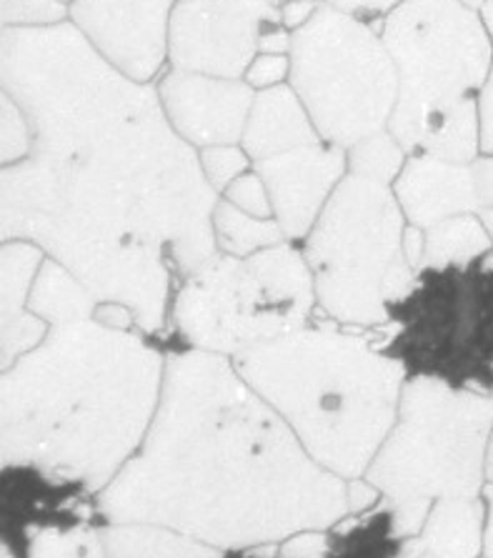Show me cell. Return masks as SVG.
<instances>
[{
	"label": "cell",
	"mask_w": 493,
	"mask_h": 558,
	"mask_svg": "<svg viewBox=\"0 0 493 558\" xmlns=\"http://www.w3.org/2000/svg\"><path fill=\"white\" fill-rule=\"evenodd\" d=\"M0 86L33 125V154L0 173L3 241L36 243L100 306L164 336L176 283L218 256L220 196L156 83L129 78L65 21L3 28Z\"/></svg>",
	"instance_id": "cell-1"
},
{
	"label": "cell",
	"mask_w": 493,
	"mask_h": 558,
	"mask_svg": "<svg viewBox=\"0 0 493 558\" xmlns=\"http://www.w3.org/2000/svg\"><path fill=\"white\" fill-rule=\"evenodd\" d=\"M98 509L108 523H156L220 551L351 515L348 481L311 459L231 359L201 349L168 351L153 424Z\"/></svg>",
	"instance_id": "cell-2"
},
{
	"label": "cell",
	"mask_w": 493,
	"mask_h": 558,
	"mask_svg": "<svg viewBox=\"0 0 493 558\" xmlns=\"http://www.w3.org/2000/svg\"><path fill=\"white\" fill-rule=\"evenodd\" d=\"M166 356L151 336L98 318L50 326L3 371V466L33 463L104 492L148 434Z\"/></svg>",
	"instance_id": "cell-3"
},
{
	"label": "cell",
	"mask_w": 493,
	"mask_h": 558,
	"mask_svg": "<svg viewBox=\"0 0 493 558\" xmlns=\"http://www.w3.org/2000/svg\"><path fill=\"white\" fill-rule=\"evenodd\" d=\"M313 461L363 478L394 428L406 384L398 361L369 338L305 326L231 359Z\"/></svg>",
	"instance_id": "cell-4"
},
{
	"label": "cell",
	"mask_w": 493,
	"mask_h": 558,
	"mask_svg": "<svg viewBox=\"0 0 493 558\" xmlns=\"http://www.w3.org/2000/svg\"><path fill=\"white\" fill-rule=\"evenodd\" d=\"M378 31L398 73L390 135L408 156L479 158V104L493 63L481 11L464 0H404Z\"/></svg>",
	"instance_id": "cell-5"
},
{
	"label": "cell",
	"mask_w": 493,
	"mask_h": 558,
	"mask_svg": "<svg viewBox=\"0 0 493 558\" xmlns=\"http://www.w3.org/2000/svg\"><path fill=\"white\" fill-rule=\"evenodd\" d=\"M491 428V396L406 378L396 424L363 476L394 513L398 538L419 534L433 504L481 496Z\"/></svg>",
	"instance_id": "cell-6"
},
{
	"label": "cell",
	"mask_w": 493,
	"mask_h": 558,
	"mask_svg": "<svg viewBox=\"0 0 493 558\" xmlns=\"http://www.w3.org/2000/svg\"><path fill=\"white\" fill-rule=\"evenodd\" d=\"M408 218L394 185L348 173L338 183L301 251L318 306L348 326H384L388 306L411 291Z\"/></svg>",
	"instance_id": "cell-7"
},
{
	"label": "cell",
	"mask_w": 493,
	"mask_h": 558,
	"mask_svg": "<svg viewBox=\"0 0 493 558\" xmlns=\"http://www.w3.org/2000/svg\"><path fill=\"white\" fill-rule=\"evenodd\" d=\"M316 286L303 251L286 241L253 256L218 253L178 283L171 326L178 349L236 359L311 326Z\"/></svg>",
	"instance_id": "cell-8"
},
{
	"label": "cell",
	"mask_w": 493,
	"mask_h": 558,
	"mask_svg": "<svg viewBox=\"0 0 493 558\" xmlns=\"http://www.w3.org/2000/svg\"><path fill=\"white\" fill-rule=\"evenodd\" d=\"M381 351L408 378L493 393V251L461 266L421 268L388 306Z\"/></svg>",
	"instance_id": "cell-9"
},
{
	"label": "cell",
	"mask_w": 493,
	"mask_h": 558,
	"mask_svg": "<svg viewBox=\"0 0 493 558\" xmlns=\"http://www.w3.org/2000/svg\"><path fill=\"white\" fill-rule=\"evenodd\" d=\"M291 88L326 143L353 148L388 131L398 100V73L376 23L321 3L293 31Z\"/></svg>",
	"instance_id": "cell-10"
},
{
	"label": "cell",
	"mask_w": 493,
	"mask_h": 558,
	"mask_svg": "<svg viewBox=\"0 0 493 558\" xmlns=\"http://www.w3.org/2000/svg\"><path fill=\"white\" fill-rule=\"evenodd\" d=\"M280 23V0H176L168 65L243 81L261 36Z\"/></svg>",
	"instance_id": "cell-11"
},
{
	"label": "cell",
	"mask_w": 493,
	"mask_h": 558,
	"mask_svg": "<svg viewBox=\"0 0 493 558\" xmlns=\"http://www.w3.org/2000/svg\"><path fill=\"white\" fill-rule=\"evenodd\" d=\"M3 548L31 558L40 531H73L81 526H108L98 509V494L79 478L50 473L33 463L3 466Z\"/></svg>",
	"instance_id": "cell-12"
},
{
	"label": "cell",
	"mask_w": 493,
	"mask_h": 558,
	"mask_svg": "<svg viewBox=\"0 0 493 558\" xmlns=\"http://www.w3.org/2000/svg\"><path fill=\"white\" fill-rule=\"evenodd\" d=\"M176 0H73L71 23L110 65L141 83L168 68V28Z\"/></svg>",
	"instance_id": "cell-13"
},
{
	"label": "cell",
	"mask_w": 493,
	"mask_h": 558,
	"mask_svg": "<svg viewBox=\"0 0 493 558\" xmlns=\"http://www.w3.org/2000/svg\"><path fill=\"white\" fill-rule=\"evenodd\" d=\"M168 121L195 150L243 141L256 90L245 81L216 78L168 65L156 81Z\"/></svg>",
	"instance_id": "cell-14"
},
{
	"label": "cell",
	"mask_w": 493,
	"mask_h": 558,
	"mask_svg": "<svg viewBox=\"0 0 493 558\" xmlns=\"http://www.w3.org/2000/svg\"><path fill=\"white\" fill-rule=\"evenodd\" d=\"M266 183L274 218L286 241H303L316 226L321 210L348 175V150L318 141L253 163Z\"/></svg>",
	"instance_id": "cell-15"
},
{
	"label": "cell",
	"mask_w": 493,
	"mask_h": 558,
	"mask_svg": "<svg viewBox=\"0 0 493 558\" xmlns=\"http://www.w3.org/2000/svg\"><path fill=\"white\" fill-rule=\"evenodd\" d=\"M394 193L408 223L423 231L446 218L481 210L473 160L456 163L433 156H408L401 175L394 183Z\"/></svg>",
	"instance_id": "cell-16"
},
{
	"label": "cell",
	"mask_w": 493,
	"mask_h": 558,
	"mask_svg": "<svg viewBox=\"0 0 493 558\" xmlns=\"http://www.w3.org/2000/svg\"><path fill=\"white\" fill-rule=\"evenodd\" d=\"M46 251L31 241H3L0 246V289H3V320H0V345H3V371L11 368L25 353L44 343L50 326L31 311V293Z\"/></svg>",
	"instance_id": "cell-17"
},
{
	"label": "cell",
	"mask_w": 493,
	"mask_h": 558,
	"mask_svg": "<svg viewBox=\"0 0 493 558\" xmlns=\"http://www.w3.org/2000/svg\"><path fill=\"white\" fill-rule=\"evenodd\" d=\"M323 141L291 83L258 90L241 146L253 163Z\"/></svg>",
	"instance_id": "cell-18"
},
{
	"label": "cell",
	"mask_w": 493,
	"mask_h": 558,
	"mask_svg": "<svg viewBox=\"0 0 493 558\" xmlns=\"http://www.w3.org/2000/svg\"><path fill=\"white\" fill-rule=\"evenodd\" d=\"M486 531L481 496L444 498L433 504L419 534L404 541L401 558H479Z\"/></svg>",
	"instance_id": "cell-19"
},
{
	"label": "cell",
	"mask_w": 493,
	"mask_h": 558,
	"mask_svg": "<svg viewBox=\"0 0 493 558\" xmlns=\"http://www.w3.org/2000/svg\"><path fill=\"white\" fill-rule=\"evenodd\" d=\"M108 558H224L226 551L156 523H108L100 529Z\"/></svg>",
	"instance_id": "cell-20"
},
{
	"label": "cell",
	"mask_w": 493,
	"mask_h": 558,
	"mask_svg": "<svg viewBox=\"0 0 493 558\" xmlns=\"http://www.w3.org/2000/svg\"><path fill=\"white\" fill-rule=\"evenodd\" d=\"M100 303L71 270L46 258L31 293V311L48 326L71 324V320L96 318Z\"/></svg>",
	"instance_id": "cell-21"
},
{
	"label": "cell",
	"mask_w": 493,
	"mask_h": 558,
	"mask_svg": "<svg viewBox=\"0 0 493 558\" xmlns=\"http://www.w3.org/2000/svg\"><path fill=\"white\" fill-rule=\"evenodd\" d=\"M493 251V239L479 214H464L433 223L423 231L421 268L461 266ZM419 268V270H421Z\"/></svg>",
	"instance_id": "cell-22"
},
{
	"label": "cell",
	"mask_w": 493,
	"mask_h": 558,
	"mask_svg": "<svg viewBox=\"0 0 493 558\" xmlns=\"http://www.w3.org/2000/svg\"><path fill=\"white\" fill-rule=\"evenodd\" d=\"M214 233L218 253L236 258L253 256V253L286 243V233L276 218L251 216L226 198H220L214 210Z\"/></svg>",
	"instance_id": "cell-23"
},
{
	"label": "cell",
	"mask_w": 493,
	"mask_h": 558,
	"mask_svg": "<svg viewBox=\"0 0 493 558\" xmlns=\"http://www.w3.org/2000/svg\"><path fill=\"white\" fill-rule=\"evenodd\" d=\"M406 160L408 154L401 148V143L390 135V131H384L348 148V173L394 185L404 171Z\"/></svg>",
	"instance_id": "cell-24"
},
{
	"label": "cell",
	"mask_w": 493,
	"mask_h": 558,
	"mask_svg": "<svg viewBox=\"0 0 493 558\" xmlns=\"http://www.w3.org/2000/svg\"><path fill=\"white\" fill-rule=\"evenodd\" d=\"M31 558H108L98 526L73 531H40L33 538Z\"/></svg>",
	"instance_id": "cell-25"
},
{
	"label": "cell",
	"mask_w": 493,
	"mask_h": 558,
	"mask_svg": "<svg viewBox=\"0 0 493 558\" xmlns=\"http://www.w3.org/2000/svg\"><path fill=\"white\" fill-rule=\"evenodd\" d=\"M33 154V125L11 96L0 98V158L3 166L21 163Z\"/></svg>",
	"instance_id": "cell-26"
},
{
	"label": "cell",
	"mask_w": 493,
	"mask_h": 558,
	"mask_svg": "<svg viewBox=\"0 0 493 558\" xmlns=\"http://www.w3.org/2000/svg\"><path fill=\"white\" fill-rule=\"evenodd\" d=\"M3 28H50L71 21V5L63 0H0Z\"/></svg>",
	"instance_id": "cell-27"
},
{
	"label": "cell",
	"mask_w": 493,
	"mask_h": 558,
	"mask_svg": "<svg viewBox=\"0 0 493 558\" xmlns=\"http://www.w3.org/2000/svg\"><path fill=\"white\" fill-rule=\"evenodd\" d=\"M201 171L206 175V181L214 185L218 196H224L228 185L241 179L243 173H249L253 168L251 156L245 154L241 143L233 146H211L199 150Z\"/></svg>",
	"instance_id": "cell-28"
},
{
	"label": "cell",
	"mask_w": 493,
	"mask_h": 558,
	"mask_svg": "<svg viewBox=\"0 0 493 558\" xmlns=\"http://www.w3.org/2000/svg\"><path fill=\"white\" fill-rule=\"evenodd\" d=\"M220 198L233 203L236 208L245 210V214L258 216V218H274V206H270V196L266 183H263L261 175L253 171L243 173L241 179L228 185L226 193Z\"/></svg>",
	"instance_id": "cell-29"
},
{
	"label": "cell",
	"mask_w": 493,
	"mask_h": 558,
	"mask_svg": "<svg viewBox=\"0 0 493 558\" xmlns=\"http://www.w3.org/2000/svg\"><path fill=\"white\" fill-rule=\"evenodd\" d=\"M243 81L256 93L284 86V83L291 81V56L258 53L249 65V71H245Z\"/></svg>",
	"instance_id": "cell-30"
},
{
	"label": "cell",
	"mask_w": 493,
	"mask_h": 558,
	"mask_svg": "<svg viewBox=\"0 0 493 558\" xmlns=\"http://www.w3.org/2000/svg\"><path fill=\"white\" fill-rule=\"evenodd\" d=\"M481 19L486 23L489 36L493 40V0H486V3H483ZM479 113H481V154H493V63H491L486 86H483V93H481Z\"/></svg>",
	"instance_id": "cell-31"
},
{
	"label": "cell",
	"mask_w": 493,
	"mask_h": 558,
	"mask_svg": "<svg viewBox=\"0 0 493 558\" xmlns=\"http://www.w3.org/2000/svg\"><path fill=\"white\" fill-rule=\"evenodd\" d=\"M326 551H328V529L303 531V534H296L280 544V558H326Z\"/></svg>",
	"instance_id": "cell-32"
},
{
	"label": "cell",
	"mask_w": 493,
	"mask_h": 558,
	"mask_svg": "<svg viewBox=\"0 0 493 558\" xmlns=\"http://www.w3.org/2000/svg\"><path fill=\"white\" fill-rule=\"evenodd\" d=\"M323 3L336 5L346 13H353L359 15V19H365L378 25L396 5H401L404 0H323Z\"/></svg>",
	"instance_id": "cell-33"
},
{
	"label": "cell",
	"mask_w": 493,
	"mask_h": 558,
	"mask_svg": "<svg viewBox=\"0 0 493 558\" xmlns=\"http://www.w3.org/2000/svg\"><path fill=\"white\" fill-rule=\"evenodd\" d=\"M321 3L323 0H280V23L291 33L299 31L316 15Z\"/></svg>",
	"instance_id": "cell-34"
},
{
	"label": "cell",
	"mask_w": 493,
	"mask_h": 558,
	"mask_svg": "<svg viewBox=\"0 0 493 558\" xmlns=\"http://www.w3.org/2000/svg\"><path fill=\"white\" fill-rule=\"evenodd\" d=\"M473 175H476V191H479L481 210H493V154H481L473 160Z\"/></svg>",
	"instance_id": "cell-35"
},
{
	"label": "cell",
	"mask_w": 493,
	"mask_h": 558,
	"mask_svg": "<svg viewBox=\"0 0 493 558\" xmlns=\"http://www.w3.org/2000/svg\"><path fill=\"white\" fill-rule=\"evenodd\" d=\"M486 504V531H483V558H493V484H486L481 492Z\"/></svg>",
	"instance_id": "cell-36"
},
{
	"label": "cell",
	"mask_w": 493,
	"mask_h": 558,
	"mask_svg": "<svg viewBox=\"0 0 493 558\" xmlns=\"http://www.w3.org/2000/svg\"><path fill=\"white\" fill-rule=\"evenodd\" d=\"M486 484H493V428H491V438L486 448Z\"/></svg>",
	"instance_id": "cell-37"
},
{
	"label": "cell",
	"mask_w": 493,
	"mask_h": 558,
	"mask_svg": "<svg viewBox=\"0 0 493 558\" xmlns=\"http://www.w3.org/2000/svg\"><path fill=\"white\" fill-rule=\"evenodd\" d=\"M3 558H19V556H13L11 551H8V548H3Z\"/></svg>",
	"instance_id": "cell-38"
},
{
	"label": "cell",
	"mask_w": 493,
	"mask_h": 558,
	"mask_svg": "<svg viewBox=\"0 0 493 558\" xmlns=\"http://www.w3.org/2000/svg\"><path fill=\"white\" fill-rule=\"evenodd\" d=\"M63 3H65V5H71V3H73V0H63Z\"/></svg>",
	"instance_id": "cell-39"
},
{
	"label": "cell",
	"mask_w": 493,
	"mask_h": 558,
	"mask_svg": "<svg viewBox=\"0 0 493 558\" xmlns=\"http://www.w3.org/2000/svg\"><path fill=\"white\" fill-rule=\"evenodd\" d=\"M491 401H493V393H491Z\"/></svg>",
	"instance_id": "cell-40"
}]
</instances>
